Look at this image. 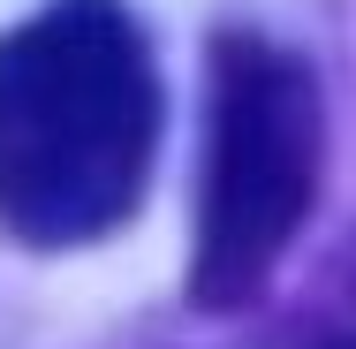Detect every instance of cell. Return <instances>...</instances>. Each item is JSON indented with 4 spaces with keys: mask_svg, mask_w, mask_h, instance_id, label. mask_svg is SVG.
I'll return each mask as SVG.
<instances>
[{
    "mask_svg": "<svg viewBox=\"0 0 356 349\" xmlns=\"http://www.w3.org/2000/svg\"><path fill=\"white\" fill-rule=\"evenodd\" d=\"M159 69L122 0H54L0 38V228L69 251L137 212Z\"/></svg>",
    "mask_w": 356,
    "mask_h": 349,
    "instance_id": "obj_1",
    "label": "cell"
},
{
    "mask_svg": "<svg viewBox=\"0 0 356 349\" xmlns=\"http://www.w3.org/2000/svg\"><path fill=\"white\" fill-rule=\"evenodd\" d=\"M318 160H326V107L311 61L258 31H220L197 251H190V296L205 311L250 304L266 288L318 198Z\"/></svg>",
    "mask_w": 356,
    "mask_h": 349,
    "instance_id": "obj_2",
    "label": "cell"
},
{
    "mask_svg": "<svg viewBox=\"0 0 356 349\" xmlns=\"http://www.w3.org/2000/svg\"><path fill=\"white\" fill-rule=\"evenodd\" d=\"M296 349H356V235L334 251L326 288H318V304L303 311V334H296Z\"/></svg>",
    "mask_w": 356,
    "mask_h": 349,
    "instance_id": "obj_3",
    "label": "cell"
}]
</instances>
